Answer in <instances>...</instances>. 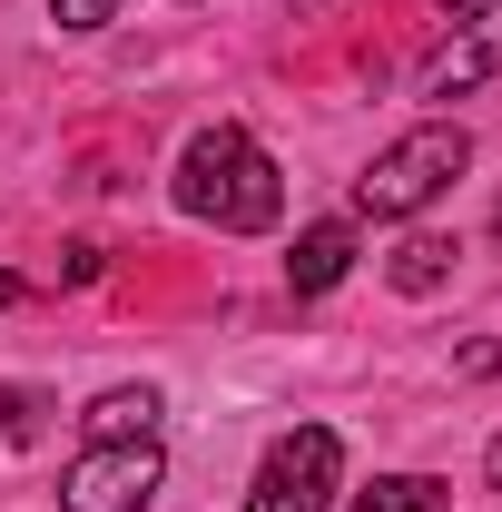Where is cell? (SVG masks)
<instances>
[{"instance_id": "cell-1", "label": "cell", "mask_w": 502, "mask_h": 512, "mask_svg": "<svg viewBox=\"0 0 502 512\" xmlns=\"http://www.w3.org/2000/svg\"><path fill=\"white\" fill-rule=\"evenodd\" d=\"M178 207L207 217V227H227V237H256V227L286 217V178H276V158L237 119H217L178 148Z\"/></svg>"}, {"instance_id": "cell-2", "label": "cell", "mask_w": 502, "mask_h": 512, "mask_svg": "<svg viewBox=\"0 0 502 512\" xmlns=\"http://www.w3.org/2000/svg\"><path fill=\"white\" fill-rule=\"evenodd\" d=\"M463 168H473V138H463L453 119H424L355 178V207H365V217H414V207H434Z\"/></svg>"}, {"instance_id": "cell-3", "label": "cell", "mask_w": 502, "mask_h": 512, "mask_svg": "<svg viewBox=\"0 0 502 512\" xmlns=\"http://www.w3.org/2000/svg\"><path fill=\"white\" fill-rule=\"evenodd\" d=\"M158 434H109V444H89L79 463H69L60 503L69 512H148L158 503Z\"/></svg>"}, {"instance_id": "cell-4", "label": "cell", "mask_w": 502, "mask_h": 512, "mask_svg": "<svg viewBox=\"0 0 502 512\" xmlns=\"http://www.w3.org/2000/svg\"><path fill=\"white\" fill-rule=\"evenodd\" d=\"M335 473H345V444H335L325 424H296L286 444L256 463L247 512H325V503H335Z\"/></svg>"}, {"instance_id": "cell-5", "label": "cell", "mask_w": 502, "mask_h": 512, "mask_svg": "<svg viewBox=\"0 0 502 512\" xmlns=\"http://www.w3.org/2000/svg\"><path fill=\"white\" fill-rule=\"evenodd\" d=\"M483 79H502V10L463 20V30L434 50V69H424V99H463V89H483Z\"/></svg>"}, {"instance_id": "cell-6", "label": "cell", "mask_w": 502, "mask_h": 512, "mask_svg": "<svg viewBox=\"0 0 502 512\" xmlns=\"http://www.w3.org/2000/svg\"><path fill=\"white\" fill-rule=\"evenodd\" d=\"M345 266H355V227H345V217H325V227H306V237H296L286 286H296V296H325V286H345Z\"/></svg>"}, {"instance_id": "cell-7", "label": "cell", "mask_w": 502, "mask_h": 512, "mask_svg": "<svg viewBox=\"0 0 502 512\" xmlns=\"http://www.w3.org/2000/svg\"><path fill=\"white\" fill-rule=\"evenodd\" d=\"M453 256H463V247H453V237H404V247L384 256V276H394L404 296H434L443 276H453Z\"/></svg>"}, {"instance_id": "cell-8", "label": "cell", "mask_w": 502, "mask_h": 512, "mask_svg": "<svg viewBox=\"0 0 502 512\" xmlns=\"http://www.w3.org/2000/svg\"><path fill=\"white\" fill-rule=\"evenodd\" d=\"M89 434L109 444V434H158V384H109L99 404H89Z\"/></svg>"}, {"instance_id": "cell-9", "label": "cell", "mask_w": 502, "mask_h": 512, "mask_svg": "<svg viewBox=\"0 0 502 512\" xmlns=\"http://www.w3.org/2000/svg\"><path fill=\"white\" fill-rule=\"evenodd\" d=\"M355 512H453V493H443L434 473H384V483L355 493Z\"/></svg>"}, {"instance_id": "cell-10", "label": "cell", "mask_w": 502, "mask_h": 512, "mask_svg": "<svg viewBox=\"0 0 502 512\" xmlns=\"http://www.w3.org/2000/svg\"><path fill=\"white\" fill-rule=\"evenodd\" d=\"M50 20H60V30H109L119 0H50Z\"/></svg>"}, {"instance_id": "cell-11", "label": "cell", "mask_w": 502, "mask_h": 512, "mask_svg": "<svg viewBox=\"0 0 502 512\" xmlns=\"http://www.w3.org/2000/svg\"><path fill=\"white\" fill-rule=\"evenodd\" d=\"M483 483H493V493H502V434H493V453H483Z\"/></svg>"}, {"instance_id": "cell-12", "label": "cell", "mask_w": 502, "mask_h": 512, "mask_svg": "<svg viewBox=\"0 0 502 512\" xmlns=\"http://www.w3.org/2000/svg\"><path fill=\"white\" fill-rule=\"evenodd\" d=\"M443 10H473V0H443Z\"/></svg>"}, {"instance_id": "cell-13", "label": "cell", "mask_w": 502, "mask_h": 512, "mask_svg": "<svg viewBox=\"0 0 502 512\" xmlns=\"http://www.w3.org/2000/svg\"><path fill=\"white\" fill-rule=\"evenodd\" d=\"M493 237H502V207H493Z\"/></svg>"}]
</instances>
